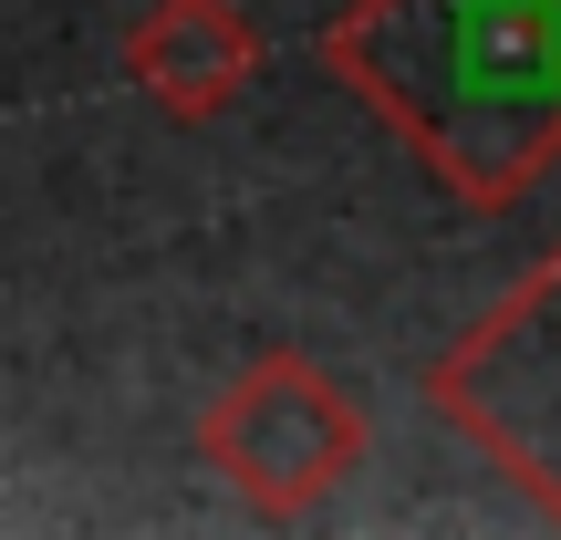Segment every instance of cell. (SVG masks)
I'll list each match as a JSON object with an SVG mask.
<instances>
[{
  "label": "cell",
  "instance_id": "obj_3",
  "mask_svg": "<svg viewBox=\"0 0 561 540\" xmlns=\"http://www.w3.org/2000/svg\"><path fill=\"white\" fill-rule=\"evenodd\" d=\"M364 447L375 426H364L354 384L312 354H250L198 416V458L240 489L250 520H312L364 468Z\"/></svg>",
  "mask_w": 561,
  "mask_h": 540
},
{
  "label": "cell",
  "instance_id": "obj_4",
  "mask_svg": "<svg viewBox=\"0 0 561 540\" xmlns=\"http://www.w3.org/2000/svg\"><path fill=\"white\" fill-rule=\"evenodd\" d=\"M125 83H136L157 115L208 125L261 83V21L240 0H157V11L125 32Z\"/></svg>",
  "mask_w": 561,
  "mask_h": 540
},
{
  "label": "cell",
  "instance_id": "obj_1",
  "mask_svg": "<svg viewBox=\"0 0 561 540\" xmlns=\"http://www.w3.org/2000/svg\"><path fill=\"white\" fill-rule=\"evenodd\" d=\"M322 73L489 219L561 166V0H343Z\"/></svg>",
  "mask_w": 561,
  "mask_h": 540
},
{
  "label": "cell",
  "instance_id": "obj_2",
  "mask_svg": "<svg viewBox=\"0 0 561 540\" xmlns=\"http://www.w3.org/2000/svg\"><path fill=\"white\" fill-rule=\"evenodd\" d=\"M426 405L561 530V250L426 364Z\"/></svg>",
  "mask_w": 561,
  "mask_h": 540
}]
</instances>
